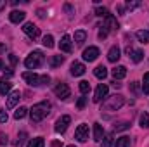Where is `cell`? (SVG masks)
I'll return each instance as SVG.
<instances>
[{"mask_svg": "<svg viewBox=\"0 0 149 147\" xmlns=\"http://www.w3.org/2000/svg\"><path fill=\"white\" fill-rule=\"evenodd\" d=\"M64 9H66V12H70V16L73 14V7H71V5H68V3H66V5H64Z\"/></svg>", "mask_w": 149, "mask_h": 147, "instance_id": "42", "label": "cell"}, {"mask_svg": "<svg viewBox=\"0 0 149 147\" xmlns=\"http://www.w3.org/2000/svg\"><path fill=\"white\" fill-rule=\"evenodd\" d=\"M83 73H85V66L81 62H73L71 64V74L73 76H81Z\"/></svg>", "mask_w": 149, "mask_h": 147, "instance_id": "18", "label": "cell"}, {"mask_svg": "<svg viewBox=\"0 0 149 147\" xmlns=\"http://www.w3.org/2000/svg\"><path fill=\"white\" fill-rule=\"evenodd\" d=\"M85 38H87V33H85L83 30H78V31H74V42H76L78 45H81V43L85 42Z\"/></svg>", "mask_w": 149, "mask_h": 147, "instance_id": "22", "label": "cell"}, {"mask_svg": "<svg viewBox=\"0 0 149 147\" xmlns=\"http://www.w3.org/2000/svg\"><path fill=\"white\" fill-rule=\"evenodd\" d=\"M74 139L78 142H87V139H88V126L87 125H80L74 130Z\"/></svg>", "mask_w": 149, "mask_h": 147, "instance_id": "8", "label": "cell"}, {"mask_svg": "<svg viewBox=\"0 0 149 147\" xmlns=\"http://www.w3.org/2000/svg\"><path fill=\"white\" fill-rule=\"evenodd\" d=\"M128 55H132V61H134V62H141L142 57H144V52H142V50H134V49H132V52H130Z\"/></svg>", "mask_w": 149, "mask_h": 147, "instance_id": "21", "label": "cell"}, {"mask_svg": "<svg viewBox=\"0 0 149 147\" xmlns=\"http://www.w3.org/2000/svg\"><path fill=\"white\" fill-rule=\"evenodd\" d=\"M142 92L149 94V73L144 74V83H142Z\"/></svg>", "mask_w": 149, "mask_h": 147, "instance_id": "33", "label": "cell"}, {"mask_svg": "<svg viewBox=\"0 0 149 147\" xmlns=\"http://www.w3.org/2000/svg\"><path fill=\"white\" fill-rule=\"evenodd\" d=\"M127 76V68L125 66H116L114 69H113V78L114 80H121V78H125Z\"/></svg>", "mask_w": 149, "mask_h": 147, "instance_id": "17", "label": "cell"}, {"mask_svg": "<svg viewBox=\"0 0 149 147\" xmlns=\"http://www.w3.org/2000/svg\"><path fill=\"white\" fill-rule=\"evenodd\" d=\"M108 85L106 83H101L97 88H95V94H94V102H101V101H104L106 97H108Z\"/></svg>", "mask_w": 149, "mask_h": 147, "instance_id": "7", "label": "cell"}, {"mask_svg": "<svg viewBox=\"0 0 149 147\" xmlns=\"http://www.w3.org/2000/svg\"><path fill=\"white\" fill-rule=\"evenodd\" d=\"M26 132H21L19 133V137H17V142H16V147H23V144H24V140H26Z\"/></svg>", "mask_w": 149, "mask_h": 147, "instance_id": "32", "label": "cell"}, {"mask_svg": "<svg viewBox=\"0 0 149 147\" xmlns=\"http://www.w3.org/2000/svg\"><path fill=\"white\" fill-rule=\"evenodd\" d=\"M2 66H3V62H2V59H0V69H2Z\"/></svg>", "mask_w": 149, "mask_h": 147, "instance_id": "47", "label": "cell"}, {"mask_svg": "<svg viewBox=\"0 0 149 147\" xmlns=\"http://www.w3.org/2000/svg\"><path fill=\"white\" fill-rule=\"evenodd\" d=\"M7 119H9V116H7L5 109H3V111H0V123H5Z\"/></svg>", "mask_w": 149, "mask_h": 147, "instance_id": "38", "label": "cell"}, {"mask_svg": "<svg viewBox=\"0 0 149 147\" xmlns=\"http://www.w3.org/2000/svg\"><path fill=\"white\" fill-rule=\"evenodd\" d=\"M118 59H120V47L114 45V47L109 49V52H108V61L109 62H116Z\"/></svg>", "mask_w": 149, "mask_h": 147, "instance_id": "16", "label": "cell"}, {"mask_svg": "<svg viewBox=\"0 0 149 147\" xmlns=\"http://www.w3.org/2000/svg\"><path fill=\"white\" fill-rule=\"evenodd\" d=\"M24 12L23 10H12L10 14H9V19H10V23H14V24H19L21 21H24Z\"/></svg>", "mask_w": 149, "mask_h": 147, "instance_id": "14", "label": "cell"}, {"mask_svg": "<svg viewBox=\"0 0 149 147\" xmlns=\"http://www.w3.org/2000/svg\"><path fill=\"white\" fill-rule=\"evenodd\" d=\"M50 112V102H47V101H43V102H38L35 104L31 109H30V118H31V121H42L47 114Z\"/></svg>", "mask_w": 149, "mask_h": 147, "instance_id": "1", "label": "cell"}, {"mask_svg": "<svg viewBox=\"0 0 149 147\" xmlns=\"http://www.w3.org/2000/svg\"><path fill=\"white\" fill-rule=\"evenodd\" d=\"M85 104H87V97H80V99H78L76 107H78V109H83V107H85Z\"/></svg>", "mask_w": 149, "mask_h": 147, "instance_id": "36", "label": "cell"}, {"mask_svg": "<svg viewBox=\"0 0 149 147\" xmlns=\"http://www.w3.org/2000/svg\"><path fill=\"white\" fill-rule=\"evenodd\" d=\"M26 114H28V109H26V107H19V109L14 112V118H16V119H23Z\"/></svg>", "mask_w": 149, "mask_h": 147, "instance_id": "28", "label": "cell"}, {"mask_svg": "<svg viewBox=\"0 0 149 147\" xmlns=\"http://www.w3.org/2000/svg\"><path fill=\"white\" fill-rule=\"evenodd\" d=\"M104 19H106V21H104V30H106L108 33H109V31H118V28H120V26H118V21L113 17L111 14L106 16Z\"/></svg>", "mask_w": 149, "mask_h": 147, "instance_id": "11", "label": "cell"}, {"mask_svg": "<svg viewBox=\"0 0 149 147\" xmlns=\"http://www.w3.org/2000/svg\"><path fill=\"white\" fill-rule=\"evenodd\" d=\"M95 14H97V16H101V17L109 16V12H108V9H106V7H97V9H95Z\"/></svg>", "mask_w": 149, "mask_h": 147, "instance_id": "34", "label": "cell"}, {"mask_svg": "<svg viewBox=\"0 0 149 147\" xmlns=\"http://www.w3.org/2000/svg\"><path fill=\"white\" fill-rule=\"evenodd\" d=\"M7 142H9V140H7V135L2 133V135H0V144H2V146H7Z\"/></svg>", "mask_w": 149, "mask_h": 147, "instance_id": "40", "label": "cell"}, {"mask_svg": "<svg viewBox=\"0 0 149 147\" xmlns=\"http://www.w3.org/2000/svg\"><path fill=\"white\" fill-rule=\"evenodd\" d=\"M139 5H141V2H130V0L127 2V9H130V10L135 9V7H139Z\"/></svg>", "mask_w": 149, "mask_h": 147, "instance_id": "37", "label": "cell"}, {"mask_svg": "<svg viewBox=\"0 0 149 147\" xmlns=\"http://www.w3.org/2000/svg\"><path fill=\"white\" fill-rule=\"evenodd\" d=\"M42 43H43V45H45L47 49H52V47H54V38L50 37V35H45Z\"/></svg>", "mask_w": 149, "mask_h": 147, "instance_id": "30", "label": "cell"}, {"mask_svg": "<svg viewBox=\"0 0 149 147\" xmlns=\"http://www.w3.org/2000/svg\"><path fill=\"white\" fill-rule=\"evenodd\" d=\"M111 144H113V133H108V135H104L101 147H111Z\"/></svg>", "mask_w": 149, "mask_h": 147, "instance_id": "29", "label": "cell"}, {"mask_svg": "<svg viewBox=\"0 0 149 147\" xmlns=\"http://www.w3.org/2000/svg\"><path fill=\"white\" fill-rule=\"evenodd\" d=\"M5 9V2L3 0H0V10H3Z\"/></svg>", "mask_w": 149, "mask_h": 147, "instance_id": "44", "label": "cell"}, {"mask_svg": "<svg viewBox=\"0 0 149 147\" xmlns=\"http://www.w3.org/2000/svg\"><path fill=\"white\" fill-rule=\"evenodd\" d=\"M114 147H130V137H120Z\"/></svg>", "mask_w": 149, "mask_h": 147, "instance_id": "24", "label": "cell"}, {"mask_svg": "<svg viewBox=\"0 0 149 147\" xmlns=\"http://www.w3.org/2000/svg\"><path fill=\"white\" fill-rule=\"evenodd\" d=\"M130 126V123H118V125H114V132H121V130H127Z\"/></svg>", "mask_w": 149, "mask_h": 147, "instance_id": "35", "label": "cell"}, {"mask_svg": "<svg viewBox=\"0 0 149 147\" xmlns=\"http://www.w3.org/2000/svg\"><path fill=\"white\" fill-rule=\"evenodd\" d=\"M43 146H45V142H43V139H42V137L31 139V140L28 142V147H43Z\"/></svg>", "mask_w": 149, "mask_h": 147, "instance_id": "25", "label": "cell"}, {"mask_svg": "<svg viewBox=\"0 0 149 147\" xmlns=\"http://www.w3.org/2000/svg\"><path fill=\"white\" fill-rule=\"evenodd\" d=\"M42 64H43V54H42L40 50L31 52V54L24 59V66H26L28 69H37Z\"/></svg>", "mask_w": 149, "mask_h": 147, "instance_id": "3", "label": "cell"}, {"mask_svg": "<svg viewBox=\"0 0 149 147\" xmlns=\"http://www.w3.org/2000/svg\"><path fill=\"white\" fill-rule=\"evenodd\" d=\"M70 123H71V118H70L68 114H64V116H61V118L56 121V126H54V130H56L57 133H64Z\"/></svg>", "mask_w": 149, "mask_h": 147, "instance_id": "5", "label": "cell"}, {"mask_svg": "<svg viewBox=\"0 0 149 147\" xmlns=\"http://www.w3.org/2000/svg\"><path fill=\"white\" fill-rule=\"evenodd\" d=\"M94 74H95L99 80H104V78L108 76V69H106L104 66H97V68L94 69Z\"/></svg>", "mask_w": 149, "mask_h": 147, "instance_id": "20", "label": "cell"}, {"mask_svg": "<svg viewBox=\"0 0 149 147\" xmlns=\"http://www.w3.org/2000/svg\"><path fill=\"white\" fill-rule=\"evenodd\" d=\"M50 147H61V142H57V140H56V142H52V146Z\"/></svg>", "mask_w": 149, "mask_h": 147, "instance_id": "45", "label": "cell"}, {"mask_svg": "<svg viewBox=\"0 0 149 147\" xmlns=\"http://www.w3.org/2000/svg\"><path fill=\"white\" fill-rule=\"evenodd\" d=\"M137 38H139L141 43H149V31L148 30H141V31H137Z\"/></svg>", "mask_w": 149, "mask_h": 147, "instance_id": "23", "label": "cell"}, {"mask_svg": "<svg viewBox=\"0 0 149 147\" xmlns=\"http://www.w3.org/2000/svg\"><path fill=\"white\" fill-rule=\"evenodd\" d=\"M97 57H99V49H97V47H88V49L83 50V59H85V61L92 62V61H95Z\"/></svg>", "mask_w": 149, "mask_h": 147, "instance_id": "10", "label": "cell"}, {"mask_svg": "<svg viewBox=\"0 0 149 147\" xmlns=\"http://www.w3.org/2000/svg\"><path fill=\"white\" fill-rule=\"evenodd\" d=\"M9 59H10V64H12V66H16V64H17V57H16L14 54H10V55H9Z\"/></svg>", "mask_w": 149, "mask_h": 147, "instance_id": "39", "label": "cell"}, {"mask_svg": "<svg viewBox=\"0 0 149 147\" xmlns=\"http://www.w3.org/2000/svg\"><path fill=\"white\" fill-rule=\"evenodd\" d=\"M106 37H108V31H106V30L102 28V30L99 31V38H101V40H104V38H106Z\"/></svg>", "mask_w": 149, "mask_h": 147, "instance_id": "41", "label": "cell"}, {"mask_svg": "<svg viewBox=\"0 0 149 147\" xmlns=\"http://www.w3.org/2000/svg\"><path fill=\"white\" fill-rule=\"evenodd\" d=\"M123 102H125L123 95L116 94V95H111V97H106V99H104L102 109L104 111H116V109H120V107L123 106Z\"/></svg>", "mask_w": 149, "mask_h": 147, "instance_id": "2", "label": "cell"}, {"mask_svg": "<svg viewBox=\"0 0 149 147\" xmlns=\"http://www.w3.org/2000/svg\"><path fill=\"white\" fill-rule=\"evenodd\" d=\"M59 49L63 50V52H71L73 50V47H71V37L70 35H64V37L61 38V42H59Z\"/></svg>", "mask_w": 149, "mask_h": 147, "instance_id": "12", "label": "cell"}, {"mask_svg": "<svg viewBox=\"0 0 149 147\" xmlns=\"http://www.w3.org/2000/svg\"><path fill=\"white\" fill-rule=\"evenodd\" d=\"M0 52H5V45H0Z\"/></svg>", "mask_w": 149, "mask_h": 147, "instance_id": "46", "label": "cell"}, {"mask_svg": "<svg viewBox=\"0 0 149 147\" xmlns=\"http://www.w3.org/2000/svg\"><path fill=\"white\" fill-rule=\"evenodd\" d=\"M12 88V83L5 81V80H0V95H7Z\"/></svg>", "mask_w": 149, "mask_h": 147, "instance_id": "19", "label": "cell"}, {"mask_svg": "<svg viewBox=\"0 0 149 147\" xmlns=\"http://www.w3.org/2000/svg\"><path fill=\"white\" fill-rule=\"evenodd\" d=\"M54 92H56V95L59 97V99H68L70 95H71V90H70V87L66 85V83H59V85H56V88H54Z\"/></svg>", "mask_w": 149, "mask_h": 147, "instance_id": "6", "label": "cell"}, {"mask_svg": "<svg viewBox=\"0 0 149 147\" xmlns=\"http://www.w3.org/2000/svg\"><path fill=\"white\" fill-rule=\"evenodd\" d=\"M139 123H141V126H142V128H149V114H148V112H142V114H141Z\"/></svg>", "mask_w": 149, "mask_h": 147, "instance_id": "27", "label": "cell"}, {"mask_svg": "<svg viewBox=\"0 0 149 147\" xmlns=\"http://www.w3.org/2000/svg\"><path fill=\"white\" fill-rule=\"evenodd\" d=\"M102 139H104V130H102V125L94 123V140L101 142Z\"/></svg>", "mask_w": 149, "mask_h": 147, "instance_id": "15", "label": "cell"}, {"mask_svg": "<svg viewBox=\"0 0 149 147\" xmlns=\"http://www.w3.org/2000/svg\"><path fill=\"white\" fill-rule=\"evenodd\" d=\"M23 31H24L30 38H33V40L40 37V28H37V24H33V23H26V24L23 26Z\"/></svg>", "mask_w": 149, "mask_h": 147, "instance_id": "9", "label": "cell"}, {"mask_svg": "<svg viewBox=\"0 0 149 147\" xmlns=\"http://www.w3.org/2000/svg\"><path fill=\"white\" fill-rule=\"evenodd\" d=\"M68 147H76V146H68Z\"/></svg>", "mask_w": 149, "mask_h": 147, "instance_id": "48", "label": "cell"}, {"mask_svg": "<svg viewBox=\"0 0 149 147\" xmlns=\"http://www.w3.org/2000/svg\"><path fill=\"white\" fill-rule=\"evenodd\" d=\"M63 62H64V57H63V55H54V57L50 59V66H52V68H57V66H61Z\"/></svg>", "mask_w": 149, "mask_h": 147, "instance_id": "26", "label": "cell"}, {"mask_svg": "<svg viewBox=\"0 0 149 147\" xmlns=\"http://www.w3.org/2000/svg\"><path fill=\"white\" fill-rule=\"evenodd\" d=\"M132 90H134V92H137V90H139V87H137V83H132Z\"/></svg>", "mask_w": 149, "mask_h": 147, "instance_id": "43", "label": "cell"}, {"mask_svg": "<svg viewBox=\"0 0 149 147\" xmlns=\"http://www.w3.org/2000/svg\"><path fill=\"white\" fill-rule=\"evenodd\" d=\"M19 99H21V92H19V90L10 92V95L7 97V107H9V109H12V107L19 102Z\"/></svg>", "mask_w": 149, "mask_h": 147, "instance_id": "13", "label": "cell"}, {"mask_svg": "<svg viewBox=\"0 0 149 147\" xmlns=\"http://www.w3.org/2000/svg\"><path fill=\"white\" fill-rule=\"evenodd\" d=\"M23 78L28 81V85H33V87H40V85H47L49 81H50V78L47 76V74H43V76H38L37 73H23Z\"/></svg>", "mask_w": 149, "mask_h": 147, "instance_id": "4", "label": "cell"}, {"mask_svg": "<svg viewBox=\"0 0 149 147\" xmlns=\"http://www.w3.org/2000/svg\"><path fill=\"white\" fill-rule=\"evenodd\" d=\"M88 90H90V83H88V81H85V80H83V81H80V92L85 95V94H88Z\"/></svg>", "mask_w": 149, "mask_h": 147, "instance_id": "31", "label": "cell"}]
</instances>
